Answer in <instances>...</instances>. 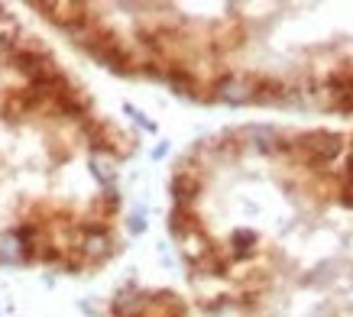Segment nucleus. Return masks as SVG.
<instances>
[{"mask_svg": "<svg viewBox=\"0 0 353 317\" xmlns=\"http://www.w3.org/2000/svg\"><path fill=\"white\" fill-rule=\"evenodd\" d=\"M334 110H341V114H353V91H343V94H337L331 101Z\"/></svg>", "mask_w": 353, "mask_h": 317, "instance_id": "1", "label": "nucleus"}]
</instances>
